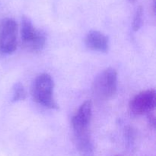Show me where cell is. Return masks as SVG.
Masks as SVG:
<instances>
[{
    "mask_svg": "<svg viewBox=\"0 0 156 156\" xmlns=\"http://www.w3.org/2000/svg\"><path fill=\"white\" fill-rule=\"evenodd\" d=\"M54 82L51 76L47 73H43L35 79L31 88V94L34 100L39 105L50 108L58 109L53 96Z\"/></svg>",
    "mask_w": 156,
    "mask_h": 156,
    "instance_id": "1",
    "label": "cell"
},
{
    "mask_svg": "<svg viewBox=\"0 0 156 156\" xmlns=\"http://www.w3.org/2000/svg\"><path fill=\"white\" fill-rule=\"evenodd\" d=\"M92 91L100 100L107 101L113 98L117 91V73L116 69L108 68L98 75L93 82Z\"/></svg>",
    "mask_w": 156,
    "mask_h": 156,
    "instance_id": "2",
    "label": "cell"
},
{
    "mask_svg": "<svg viewBox=\"0 0 156 156\" xmlns=\"http://www.w3.org/2000/svg\"><path fill=\"white\" fill-rule=\"evenodd\" d=\"M21 41L23 47L30 52H39L46 44L45 34L34 27L27 17L21 19Z\"/></svg>",
    "mask_w": 156,
    "mask_h": 156,
    "instance_id": "3",
    "label": "cell"
},
{
    "mask_svg": "<svg viewBox=\"0 0 156 156\" xmlns=\"http://www.w3.org/2000/svg\"><path fill=\"white\" fill-rule=\"evenodd\" d=\"M18 45V24L10 18L0 21V54H11Z\"/></svg>",
    "mask_w": 156,
    "mask_h": 156,
    "instance_id": "4",
    "label": "cell"
},
{
    "mask_svg": "<svg viewBox=\"0 0 156 156\" xmlns=\"http://www.w3.org/2000/svg\"><path fill=\"white\" fill-rule=\"evenodd\" d=\"M92 116V105L86 101L78 108L72 118V126L75 138L90 136L89 126Z\"/></svg>",
    "mask_w": 156,
    "mask_h": 156,
    "instance_id": "5",
    "label": "cell"
},
{
    "mask_svg": "<svg viewBox=\"0 0 156 156\" xmlns=\"http://www.w3.org/2000/svg\"><path fill=\"white\" fill-rule=\"evenodd\" d=\"M129 109L133 115L149 114L155 109V91L149 89L143 91L129 101Z\"/></svg>",
    "mask_w": 156,
    "mask_h": 156,
    "instance_id": "6",
    "label": "cell"
},
{
    "mask_svg": "<svg viewBox=\"0 0 156 156\" xmlns=\"http://www.w3.org/2000/svg\"><path fill=\"white\" fill-rule=\"evenodd\" d=\"M85 43L89 50L107 53L109 50V40L104 34L98 30H91L85 37Z\"/></svg>",
    "mask_w": 156,
    "mask_h": 156,
    "instance_id": "7",
    "label": "cell"
},
{
    "mask_svg": "<svg viewBox=\"0 0 156 156\" xmlns=\"http://www.w3.org/2000/svg\"><path fill=\"white\" fill-rule=\"evenodd\" d=\"M27 93L24 86L21 83H17L14 85L13 88V96H12V101L14 102L24 101L26 98Z\"/></svg>",
    "mask_w": 156,
    "mask_h": 156,
    "instance_id": "8",
    "label": "cell"
},
{
    "mask_svg": "<svg viewBox=\"0 0 156 156\" xmlns=\"http://www.w3.org/2000/svg\"><path fill=\"white\" fill-rule=\"evenodd\" d=\"M143 9L142 6H140L136 11L134 15L133 21V29L134 31H137L140 30L143 24Z\"/></svg>",
    "mask_w": 156,
    "mask_h": 156,
    "instance_id": "9",
    "label": "cell"
},
{
    "mask_svg": "<svg viewBox=\"0 0 156 156\" xmlns=\"http://www.w3.org/2000/svg\"><path fill=\"white\" fill-rule=\"evenodd\" d=\"M148 120H149V124L152 127L155 128V111H152V112L148 114Z\"/></svg>",
    "mask_w": 156,
    "mask_h": 156,
    "instance_id": "10",
    "label": "cell"
},
{
    "mask_svg": "<svg viewBox=\"0 0 156 156\" xmlns=\"http://www.w3.org/2000/svg\"><path fill=\"white\" fill-rule=\"evenodd\" d=\"M130 1H131V2H133V1H134V0H130Z\"/></svg>",
    "mask_w": 156,
    "mask_h": 156,
    "instance_id": "11",
    "label": "cell"
}]
</instances>
